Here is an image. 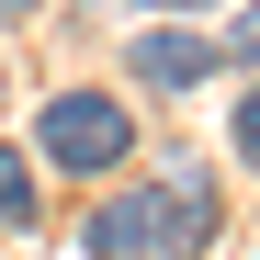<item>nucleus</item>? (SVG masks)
<instances>
[{
    "instance_id": "f257e3e1",
    "label": "nucleus",
    "mask_w": 260,
    "mask_h": 260,
    "mask_svg": "<svg viewBox=\"0 0 260 260\" xmlns=\"http://www.w3.org/2000/svg\"><path fill=\"white\" fill-rule=\"evenodd\" d=\"M124 147H136V113L102 102V91H57L46 102V158L57 170H113Z\"/></svg>"
},
{
    "instance_id": "f03ea898",
    "label": "nucleus",
    "mask_w": 260,
    "mask_h": 260,
    "mask_svg": "<svg viewBox=\"0 0 260 260\" xmlns=\"http://www.w3.org/2000/svg\"><path fill=\"white\" fill-rule=\"evenodd\" d=\"M215 238V192H204V170H170V181L147 192V249H170V260H192Z\"/></svg>"
},
{
    "instance_id": "7ed1b4c3",
    "label": "nucleus",
    "mask_w": 260,
    "mask_h": 260,
    "mask_svg": "<svg viewBox=\"0 0 260 260\" xmlns=\"http://www.w3.org/2000/svg\"><path fill=\"white\" fill-rule=\"evenodd\" d=\"M204 68H215L204 34H136V79H147V91H192Z\"/></svg>"
},
{
    "instance_id": "20e7f679",
    "label": "nucleus",
    "mask_w": 260,
    "mask_h": 260,
    "mask_svg": "<svg viewBox=\"0 0 260 260\" xmlns=\"http://www.w3.org/2000/svg\"><path fill=\"white\" fill-rule=\"evenodd\" d=\"M34 215V170H23V147H0V226H23Z\"/></svg>"
},
{
    "instance_id": "39448f33",
    "label": "nucleus",
    "mask_w": 260,
    "mask_h": 260,
    "mask_svg": "<svg viewBox=\"0 0 260 260\" xmlns=\"http://www.w3.org/2000/svg\"><path fill=\"white\" fill-rule=\"evenodd\" d=\"M238 158H260V91L238 102Z\"/></svg>"
},
{
    "instance_id": "423d86ee",
    "label": "nucleus",
    "mask_w": 260,
    "mask_h": 260,
    "mask_svg": "<svg viewBox=\"0 0 260 260\" xmlns=\"http://www.w3.org/2000/svg\"><path fill=\"white\" fill-rule=\"evenodd\" d=\"M238 57H260V12H238Z\"/></svg>"
},
{
    "instance_id": "0eeeda50",
    "label": "nucleus",
    "mask_w": 260,
    "mask_h": 260,
    "mask_svg": "<svg viewBox=\"0 0 260 260\" xmlns=\"http://www.w3.org/2000/svg\"><path fill=\"white\" fill-rule=\"evenodd\" d=\"M136 12H204V0H136Z\"/></svg>"
},
{
    "instance_id": "6e6552de",
    "label": "nucleus",
    "mask_w": 260,
    "mask_h": 260,
    "mask_svg": "<svg viewBox=\"0 0 260 260\" xmlns=\"http://www.w3.org/2000/svg\"><path fill=\"white\" fill-rule=\"evenodd\" d=\"M12 12H34V0H0V23H12Z\"/></svg>"
}]
</instances>
